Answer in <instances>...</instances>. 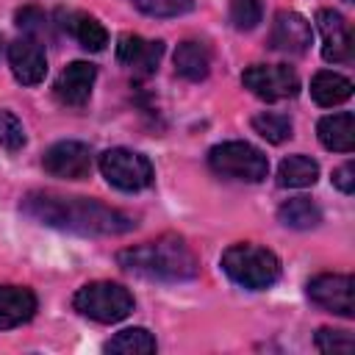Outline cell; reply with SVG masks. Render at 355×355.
I'll use <instances>...</instances> for the list:
<instances>
[{
	"label": "cell",
	"instance_id": "cell-1",
	"mask_svg": "<svg viewBox=\"0 0 355 355\" xmlns=\"http://www.w3.org/2000/svg\"><path fill=\"white\" fill-rule=\"evenodd\" d=\"M22 214L39 225L80 233V236H122L136 227V219L119 208L89 197H64L55 191H28L22 197Z\"/></svg>",
	"mask_w": 355,
	"mask_h": 355
},
{
	"label": "cell",
	"instance_id": "cell-2",
	"mask_svg": "<svg viewBox=\"0 0 355 355\" xmlns=\"http://www.w3.org/2000/svg\"><path fill=\"white\" fill-rule=\"evenodd\" d=\"M116 263L147 280H191L200 272V261L180 236H161L116 252Z\"/></svg>",
	"mask_w": 355,
	"mask_h": 355
},
{
	"label": "cell",
	"instance_id": "cell-3",
	"mask_svg": "<svg viewBox=\"0 0 355 355\" xmlns=\"http://www.w3.org/2000/svg\"><path fill=\"white\" fill-rule=\"evenodd\" d=\"M222 269L225 275L250 291H263L269 286L277 283L280 277V261L272 250L241 241V244H230L222 252Z\"/></svg>",
	"mask_w": 355,
	"mask_h": 355
},
{
	"label": "cell",
	"instance_id": "cell-4",
	"mask_svg": "<svg viewBox=\"0 0 355 355\" xmlns=\"http://www.w3.org/2000/svg\"><path fill=\"white\" fill-rule=\"evenodd\" d=\"M72 308L86 319H94L100 324H114L133 311V294L122 283L94 280L75 291Z\"/></svg>",
	"mask_w": 355,
	"mask_h": 355
},
{
	"label": "cell",
	"instance_id": "cell-5",
	"mask_svg": "<svg viewBox=\"0 0 355 355\" xmlns=\"http://www.w3.org/2000/svg\"><path fill=\"white\" fill-rule=\"evenodd\" d=\"M208 166L230 180L261 183L269 175V158L250 141H222L208 150Z\"/></svg>",
	"mask_w": 355,
	"mask_h": 355
},
{
	"label": "cell",
	"instance_id": "cell-6",
	"mask_svg": "<svg viewBox=\"0 0 355 355\" xmlns=\"http://www.w3.org/2000/svg\"><path fill=\"white\" fill-rule=\"evenodd\" d=\"M100 172L103 178L119 189V191H141L153 183L155 172L147 155L128 150V147H111L100 155Z\"/></svg>",
	"mask_w": 355,
	"mask_h": 355
},
{
	"label": "cell",
	"instance_id": "cell-7",
	"mask_svg": "<svg viewBox=\"0 0 355 355\" xmlns=\"http://www.w3.org/2000/svg\"><path fill=\"white\" fill-rule=\"evenodd\" d=\"M241 83L266 103L288 100L300 92V78L286 64H252L241 72Z\"/></svg>",
	"mask_w": 355,
	"mask_h": 355
},
{
	"label": "cell",
	"instance_id": "cell-8",
	"mask_svg": "<svg viewBox=\"0 0 355 355\" xmlns=\"http://www.w3.org/2000/svg\"><path fill=\"white\" fill-rule=\"evenodd\" d=\"M42 166L44 172H50L53 178H64V180H83L92 175V150L83 141L75 139H64L55 141L44 150L42 155Z\"/></svg>",
	"mask_w": 355,
	"mask_h": 355
},
{
	"label": "cell",
	"instance_id": "cell-9",
	"mask_svg": "<svg viewBox=\"0 0 355 355\" xmlns=\"http://www.w3.org/2000/svg\"><path fill=\"white\" fill-rule=\"evenodd\" d=\"M352 275H336V272H324L308 280V297L311 302H316L319 308L338 313L344 319L355 316V300H352Z\"/></svg>",
	"mask_w": 355,
	"mask_h": 355
},
{
	"label": "cell",
	"instance_id": "cell-10",
	"mask_svg": "<svg viewBox=\"0 0 355 355\" xmlns=\"http://www.w3.org/2000/svg\"><path fill=\"white\" fill-rule=\"evenodd\" d=\"M316 28L322 33V55H324V61H333V64L352 61V53H355L352 28L338 11L319 8L316 11Z\"/></svg>",
	"mask_w": 355,
	"mask_h": 355
},
{
	"label": "cell",
	"instance_id": "cell-11",
	"mask_svg": "<svg viewBox=\"0 0 355 355\" xmlns=\"http://www.w3.org/2000/svg\"><path fill=\"white\" fill-rule=\"evenodd\" d=\"M97 80V67L89 61H72L61 69L53 83V94L67 108H83L92 97V86Z\"/></svg>",
	"mask_w": 355,
	"mask_h": 355
},
{
	"label": "cell",
	"instance_id": "cell-12",
	"mask_svg": "<svg viewBox=\"0 0 355 355\" xmlns=\"http://www.w3.org/2000/svg\"><path fill=\"white\" fill-rule=\"evenodd\" d=\"M313 42V28L311 22L297 14V11H277L275 22H272V33H269V44L272 50L288 53V55H302Z\"/></svg>",
	"mask_w": 355,
	"mask_h": 355
},
{
	"label": "cell",
	"instance_id": "cell-13",
	"mask_svg": "<svg viewBox=\"0 0 355 355\" xmlns=\"http://www.w3.org/2000/svg\"><path fill=\"white\" fill-rule=\"evenodd\" d=\"M8 64H11L14 78L22 86H36L47 75L44 47H42V42H36L31 36H22V39H17V42L8 44Z\"/></svg>",
	"mask_w": 355,
	"mask_h": 355
},
{
	"label": "cell",
	"instance_id": "cell-14",
	"mask_svg": "<svg viewBox=\"0 0 355 355\" xmlns=\"http://www.w3.org/2000/svg\"><path fill=\"white\" fill-rule=\"evenodd\" d=\"M164 55V42L141 39L136 33H122L116 39V61L136 75H153L158 69V61Z\"/></svg>",
	"mask_w": 355,
	"mask_h": 355
},
{
	"label": "cell",
	"instance_id": "cell-15",
	"mask_svg": "<svg viewBox=\"0 0 355 355\" xmlns=\"http://www.w3.org/2000/svg\"><path fill=\"white\" fill-rule=\"evenodd\" d=\"M36 313V294L28 286H0V330L19 327Z\"/></svg>",
	"mask_w": 355,
	"mask_h": 355
},
{
	"label": "cell",
	"instance_id": "cell-16",
	"mask_svg": "<svg viewBox=\"0 0 355 355\" xmlns=\"http://www.w3.org/2000/svg\"><path fill=\"white\" fill-rule=\"evenodd\" d=\"M316 136H319L322 147H327L333 153H352L355 150V116L349 111L327 114L319 119Z\"/></svg>",
	"mask_w": 355,
	"mask_h": 355
},
{
	"label": "cell",
	"instance_id": "cell-17",
	"mask_svg": "<svg viewBox=\"0 0 355 355\" xmlns=\"http://www.w3.org/2000/svg\"><path fill=\"white\" fill-rule=\"evenodd\" d=\"M172 61H175V72L186 80H202L211 72V50L197 39L180 42Z\"/></svg>",
	"mask_w": 355,
	"mask_h": 355
},
{
	"label": "cell",
	"instance_id": "cell-18",
	"mask_svg": "<svg viewBox=\"0 0 355 355\" xmlns=\"http://www.w3.org/2000/svg\"><path fill=\"white\" fill-rule=\"evenodd\" d=\"M64 22H61V28L64 31H69L75 39H78V44L80 47H86V50H92V53H100L105 44H108V33H105V28L92 17V14H83V11H69V14H58Z\"/></svg>",
	"mask_w": 355,
	"mask_h": 355
},
{
	"label": "cell",
	"instance_id": "cell-19",
	"mask_svg": "<svg viewBox=\"0 0 355 355\" xmlns=\"http://www.w3.org/2000/svg\"><path fill=\"white\" fill-rule=\"evenodd\" d=\"M311 97L319 105L333 108V105H338V103L352 97V80L338 75V72H333V69H322L311 80Z\"/></svg>",
	"mask_w": 355,
	"mask_h": 355
},
{
	"label": "cell",
	"instance_id": "cell-20",
	"mask_svg": "<svg viewBox=\"0 0 355 355\" xmlns=\"http://www.w3.org/2000/svg\"><path fill=\"white\" fill-rule=\"evenodd\" d=\"M316 178H319V164L302 153L283 158L277 166V186L283 189H305L313 186Z\"/></svg>",
	"mask_w": 355,
	"mask_h": 355
},
{
	"label": "cell",
	"instance_id": "cell-21",
	"mask_svg": "<svg viewBox=\"0 0 355 355\" xmlns=\"http://www.w3.org/2000/svg\"><path fill=\"white\" fill-rule=\"evenodd\" d=\"M277 219L294 230H311L322 222V211L311 197H291L277 208Z\"/></svg>",
	"mask_w": 355,
	"mask_h": 355
},
{
	"label": "cell",
	"instance_id": "cell-22",
	"mask_svg": "<svg viewBox=\"0 0 355 355\" xmlns=\"http://www.w3.org/2000/svg\"><path fill=\"white\" fill-rule=\"evenodd\" d=\"M155 338L150 330L144 327H128V330H119L114 338L105 341V352H114V355H150L155 352Z\"/></svg>",
	"mask_w": 355,
	"mask_h": 355
},
{
	"label": "cell",
	"instance_id": "cell-23",
	"mask_svg": "<svg viewBox=\"0 0 355 355\" xmlns=\"http://www.w3.org/2000/svg\"><path fill=\"white\" fill-rule=\"evenodd\" d=\"M252 130L258 136H263L269 144H283L286 139H291V119L286 114H277V111H261L252 116Z\"/></svg>",
	"mask_w": 355,
	"mask_h": 355
},
{
	"label": "cell",
	"instance_id": "cell-24",
	"mask_svg": "<svg viewBox=\"0 0 355 355\" xmlns=\"http://www.w3.org/2000/svg\"><path fill=\"white\" fill-rule=\"evenodd\" d=\"M14 22L25 31V36H31V39H36V42H42L44 36H50V19H47V14H44L39 6H25V8H19V11L14 14Z\"/></svg>",
	"mask_w": 355,
	"mask_h": 355
},
{
	"label": "cell",
	"instance_id": "cell-25",
	"mask_svg": "<svg viewBox=\"0 0 355 355\" xmlns=\"http://www.w3.org/2000/svg\"><path fill=\"white\" fill-rule=\"evenodd\" d=\"M263 17L261 0H230V22L239 31H252Z\"/></svg>",
	"mask_w": 355,
	"mask_h": 355
},
{
	"label": "cell",
	"instance_id": "cell-26",
	"mask_svg": "<svg viewBox=\"0 0 355 355\" xmlns=\"http://www.w3.org/2000/svg\"><path fill=\"white\" fill-rule=\"evenodd\" d=\"M313 341H316V349L319 352H352L355 349V338H352V333L349 330H333V327H319L316 330V336H313Z\"/></svg>",
	"mask_w": 355,
	"mask_h": 355
},
{
	"label": "cell",
	"instance_id": "cell-27",
	"mask_svg": "<svg viewBox=\"0 0 355 355\" xmlns=\"http://www.w3.org/2000/svg\"><path fill=\"white\" fill-rule=\"evenodd\" d=\"M147 17H180L194 8V0H130Z\"/></svg>",
	"mask_w": 355,
	"mask_h": 355
},
{
	"label": "cell",
	"instance_id": "cell-28",
	"mask_svg": "<svg viewBox=\"0 0 355 355\" xmlns=\"http://www.w3.org/2000/svg\"><path fill=\"white\" fill-rule=\"evenodd\" d=\"M0 147H6L8 153L25 147V128L11 111H0Z\"/></svg>",
	"mask_w": 355,
	"mask_h": 355
},
{
	"label": "cell",
	"instance_id": "cell-29",
	"mask_svg": "<svg viewBox=\"0 0 355 355\" xmlns=\"http://www.w3.org/2000/svg\"><path fill=\"white\" fill-rule=\"evenodd\" d=\"M333 186L338 191H344V194H352L355 191V164L352 161H347L338 169H333Z\"/></svg>",
	"mask_w": 355,
	"mask_h": 355
},
{
	"label": "cell",
	"instance_id": "cell-30",
	"mask_svg": "<svg viewBox=\"0 0 355 355\" xmlns=\"http://www.w3.org/2000/svg\"><path fill=\"white\" fill-rule=\"evenodd\" d=\"M0 53H3V39H0Z\"/></svg>",
	"mask_w": 355,
	"mask_h": 355
}]
</instances>
